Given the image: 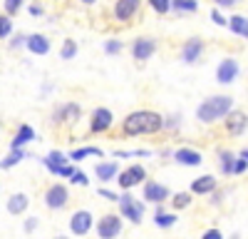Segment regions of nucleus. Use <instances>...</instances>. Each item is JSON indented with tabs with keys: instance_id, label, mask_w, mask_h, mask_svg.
I'll return each mask as SVG.
<instances>
[{
	"instance_id": "nucleus-36",
	"label": "nucleus",
	"mask_w": 248,
	"mask_h": 239,
	"mask_svg": "<svg viewBox=\"0 0 248 239\" xmlns=\"http://www.w3.org/2000/svg\"><path fill=\"white\" fill-rule=\"evenodd\" d=\"M211 20H214V23H218V25H226V20H223V15H221L218 10H214V13H211Z\"/></svg>"
},
{
	"instance_id": "nucleus-2",
	"label": "nucleus",
	"mask_w": 248,
	"mask_h": 239,
	"mask_svg": "<svg viewBox=\"0 0 248 239\" xmlns=\"http://www.w3.org/2000/svg\"><path fill=\"white\" fill-rule=\"evenodd\" d=\"M231 97H223V95H216V97H209L206 102L199 107V120H203V122H214V120L223 117V115H229L231 110Z\"/></svg>"
},
{
	"instance_id": "nucleus-24",
	"label": "nucleus",
	"mask_w": 248,
	"mask_h": 239,
	"mask_svg": "<svg viewBox=\"0 0 248 239\" xmlns=\"http://www.w3.org/2000/svg\"><path fill=\"white\" fill-rule=\"evenodd\" d=\"M174 222H176V217H174V214H164V212L156 214V224H159V227H171Z\"/></svg>"
},
{
	"instance_id": "nucleus-26",
	"label": "nucleus",
	"mask_w": 248,
	"mask_h": 239,
	"mask_svg": "<svg viewBox=\"0 0 248 239\" xmlns=\"http://www.w3.org/2000/svg\"><path fill=\"white\" fill-rule=\"evenodd\" d=\"M87 154H102L97 147H85V150H75L72 152V159H82V157H87Z\"/></svg>"
},
{
	"instance_id": "nucleus-17",
	"label": "nucleus",
	"mask_w": 248,
	"mask_h": 239,
	"mask_svg": "<svg viewBox=\"0 0 248 239\" xmlns=\"http://www.w3.org/2000/svg\"><path fill=\"white\" fill-rule=\"evenodd\" d=\"M152 52H154V43H152V40L139 37L137 43H134V57H137V60H147Z\"/></svg>"
},
{
	"instance_id": "nucleus-40",
	"label": "nucleus",
	"mask_w": 248,
	"mask_h": 239,
	"mask_svg": "<svg viewBox=\"0 0 248 239\" xmlns=\"http://www.w3.org/2000/svg\"><path fill=\"white\" fill-rule=\"evenodd\" d=\"M55 239H67V237H55Z\"/></svg>"
},
{
	"instance_id": "nucleus-38",
	"label": "nucleus",
	"mask_w": 248,
	"mask_h": 239,
	"mask_svg": "<svg viewBox=\"0 0 248 239\" xmlns=\"http://www.w3.org/2000/svg\"><path fill=\"white\" fill-rule=\"evenodd\" d=\"M35 224H37V219H30V222H28V232H32V229H35Z\"/></svg>"
},
{
	"instance_id": "nucleus-27",
	"label": "nucleus",
	"mask_w": 248,
	"mask_h": 239,
	"mask_svg": "<svg viewBox=\"0 0 248 239\" xmlns=\"http://www.w3.org/2000/svg\"><path fill=\"white\" fill-rule=\"evenodd\" d=\"M171 5H176L179 10H189V13H194L199 3H194V0H176V3H171Z\"/></svg>"
},
{
	"instance_id": "nucleus-9",
	"label": "nucleus",
	"mask_w": 248,
	"mask_h": 239,
	"mask_svg": "<svg viewBox=\"0 0 248 239\" xmlns=\"http://www.w3.org/2000/svg\"><path fill=\"white\" fill-rule=\"evenodd\" d=\"M112 127V112L105 110V107H99L92 112V132H105Z\"/></svg>"
},
{
	"instance_id": "nucleus-18",
	"label": "nucleus",
	"mask_w": 248,
	"mask_h": 239,
	"mask_svg": "<svg viewBox=\"0 0 248 239\" xmlns=\"http://www.w3.org/2000/svg\"><path fill=\"white\" fill-rule=\"evenodd\" d=\"M25 207H28V197H25L23 192H17V194H13V197L8 199V212H10V214L25 212Z\"/></svg>"
},
{
	"instance_id": "nucleus-33",
	"label": "nucleus",
	"mask_w": 248,
	"mask_h": 239,
	"mask_svg": "<svg viewBox=\"0 0 248 239\" xmlns=\"http://www.w3.org/2000/svg\"><path fill=\"white\" fill-rule=\"evenodd\" d=\"M105 50H107V52H112V55H114V52H119V43H117V40H109V43H107V45H105Z\"/></svg>"
},
{
	"instance_id": "nucleus-31",
	"label": "nucleus",
	"mask_w": 248,
	"mask_h": 239,
	"mask_svg": "<svg viewBox=\"0 0 248 239\" xmlns=\"http://www.w3.org/2000/svg\"><path fill=\"white\" fill-rule=\"evenodd\" d=\"M246 170H248V162H246L243 157H238L236 162H233V170L231 172H246Z\"/></svg>"
},
{
	"instance_id": "nucleus-1",
	"label": "nucleus",
	"mask_w": 248,
	"mask_h": 239,
	"mask_svg": "<svg viewBox=\"0 0 248 239\" xmlns=\"http://www.w3.org/2000/svg\"><path fill=\"white\" fill-rule=\"evenodd\" d=\"M161 125H164L161 115L152 110H139L124 120V135H152V132H159Z\"/></svg>"
},
{
	"instance_id": "nucleus-35",
	"label": "nucleus",
	"mask_w": 248,
	"mask_h": 239,
	"mask_svg": "<svg viewBox=\"0 0 248 239\" xmlns=\"http://www.w3.org/2000/svg\"><path fill=\"white\" fill-rule=\"evenodd\" d=\"M20 5H23V3H20V0H8V3H5V8H8V13H15Z\"/></svg>"
},
{
	"instance_id": "nucleus-39",
	"label": "nucleus",
	"mask_w": 248,
	"mask_h": 239,
	"mask_svg": "<svg viewBox=\"0 0 248 239\" xmlns=\"http://www.w3.org/2000/svg\"><path fill=\"white\" fill-rule=\"evenodd\" d=\"M243 159H246V162H248V150H243V154H241Z\"/></svg>"
},
{
	"instance_id": "nucleus-34",
	"label": "nucleus",
	"mask_w": 248,
	"mask_h": 239,
	"mask_svg": "<svg viewBox=\"0 0 248 239\" xmlns=\"http://www.w3.org/2000/svg\"><path fill=\"white\" fill-rule=\"evenodd\" d=\"M201 239H223V237H221V232H218V229H209Z\"/></svg>"
},
{
	"instance_id": "nucleus-19",
	"label": "nucleus",
	"mask_w": 248,
	"mask_h": 239,
	"mask_svg": "<svg viewBox=\"0 0 248 239\" xmlns=\"http://www.w3.org/2000/svg\"><path fill=\"white\" fill-rule=\"evenodd\" d=\"M226 25H229L233 33H238V35H243V37H248V20L243 17V15H233L231 20H229V23H226Z\"/></svg>"
},
{
	"instance_id": "nucleus-4",
	"label": "nucleus",
	"mask_w": 248,
	"mask_h": 239,
	"mask_svg": "<svg viewBox=\"0 0 248 239\" xmlns=\"http://www.w3.org/2000/svg\"><path fill=\"white\" fill-rule=\"evenodd\" d=\"M119 229H122V219H119L117 214L102 217V222H99V227H97V232H99L102 239H114V237L119 234Z\"/></svg>"
},
{
	"instance_id": "nucleus-12",
	"label": "nucleus",
	"mask_w": 248,
	"mask_h": 239,
	"mask_svg": "<svg viewBox=\"0 0 248 239\" xmlns=\"http://www.w3.org/2000/svg\"><path fill=\"white\" fill-rule=\"evenodd\" d=\"M25 43H28V50L35 52V55H45V52H50V43H47V37H45V35H30Z\"/></svg>"
},
{
	"instance_id": "nucleus-25",
	"label": "nucleus",
	"mask_w": 248,
	"mask_h": 239,
	"mask_svg": "<svg viewBox=\"0 0 248 239\" xmlns=\"http://www.w3.org/2000/svg\"><path fill=\"white\" fill-rule=\"evenodd\" d=\"M191 205V194H176L174 197V207L176 209H184V207H189Z\"/></svg>"
},
{
	"instance_id": "nucleus-32",
	"label": "nucleus",
	"mask_w": 248,
	"mask_h": 239,
	"mask_svg": "<svg viewBox=\"0 0 248 239\" xmlns=\"http://www.w3.org/2000/svg\"><path fill=\"white\" fill-rule=\"evenodd\" d=\"M72 182H75V185H87V174L75 172V174H72Z\"/></svg>"
},
{
	"instance_id": "nucleus-29",
	"label": "nucleus",
	"mask_w": 248,
	"mask_h": 239,
	"mask_svg": "<svg viewBox=\"0 0 248 239\" xmlns=\"http://www.w3.org/2000/svg\"><path fill=\"white\" fill-rule=\"evenodd\" d=\"M156 13H167L169 8H171V3H167V0H152V3H149Z\"/></svg>"
},
{
	"instance_id": "nucleus-21",
	"label": "nucleus",
	"mask_w": 248,
	"mask_h": 239,
	"mask_svg": "<svg viewBox=\"0 0 248 239\" xmlns=\"http://www.w3.org/2000/svg\"><path fill=\"white\" fill-rule=\"evenodd\" d=\"M23 157H25V154L20 152V150H13V152H10V154H8V157L3 159V162H0V167H3V170H8V167H13L15 162H20V159H23Z\"/></svg>"
},
{
	"instance_id": "nucleus-8",
	"label": "nucleus",
	"mask_w": 248,
	"mask_h": 239,
	"mask_svg": "<svg viewBox=\"0 0 248 239\" xmlns=\"http://www.w3.org/2000/svg\"><path fill=\"white\" fill-rule=\"evenodd\" d=\"M248 125V115L236 110V112H229V120H226V130H229V135H241Z\"/></svg>"
},
{
	"instance_id": "nucleus-23",
	"label": "nucleus",
	"mask_w": 248,
	"mask_h": 239,
	"mask_svg": "<svg viewBox=\"0 0 248 239\" xmlns=\"http://www.w3.org/2000/svg\"><path fill=\"white\" fill-rule=\"evenodd\" d=\"M221 170H223V174H231V170H233L231 152H221Z\"/></svg>"
},
{
	"instance_id": "nucleus-20",
	"label": "nucleus",
	"mask_w": 248,
	"mask_h": 239,
	"mask_svg": "<svg viewBox=\"0 0 248 239\" xmlns=\"http://www.w3.org/2000/svg\"><path fill=\"white\" fill-rule=\"evenodd\" d=\"M32 135H35V132H32V127L23 125V127H20V132H17V137L13 139V145H10V147H13V150H20V147H23L25 142H30V139H32Z\"/></svg>"
},
{
	"instance_id": "nucleus-11",
	"label": "nucleus",
	"mask_w": 248,
	"mask_h": 239,
	"mask_svg": "<svg viewBox=\"0 0 248 239\" xmlns=\"http://www.w3.org/2000/svg\"><path fill=\"white\" fill-rule=\"evenodd\" d=\"M238 75V65H236V60H223V63L218 65V72H216V77H218V83H231V80Z\"/></svg>"
},
{
	"instance_id": "nucleus-7",
	"label": "nucleus",
	"mask_w": 248,
	"mask_h": 239,
	"mask_svg": "<svg viewBox=\"0 0 248 239\" xmlns=\"http://www.w3.org/2000/svg\"><path fill=\"white\" fill-rule=\"evenodd\" d=\"M70 227H72V232H75V234H87V232H90V227H92V214H90V212H85V209L75 212V214H72V219H70Z\"/></svg>"
},
{
	"instance_id": "nucleus-30",
	"label": "nucleus",
	"mask_w": 248,
	"mask_h": 239,
	"mask_svg": "<svg viewBox=\"0 0 248 239\" xmlns=\"http://www.w3.org/2000/svg\"><path fill=\"white\" fill-rule=\"evenodd\" d=\"M75 52H77V45L72 43V40H67L65 48H62V57H75Z\"/></svg>"
},
{
	"instance_id": "nucleus-6",
	"label": "nucleus",
	"mask_w": 248,
	"mask_h": 239,
	"mask_svg": "<svg viewBox=\"0 0 248 239\" xmlns=\"http://www.w3.org/2000/svg\"><path fill=\"white\" fill-rule=\"evenodd\" d=\"M45 202H47L50 209L65 207V202H67V189H65V185H52V187L47 189V194H45Z\"/></svg>"
},
{
	"instance_id": "nucleus-37",
	"label": "nucleus",
	"mask_w": 248,
	"mask_h": 239,
	"mask_svg": "<svg viewBox=\"0 0 248 239\" xmlns=\"http://www.w3.org/2000/svg\"><path fill=\"white\" fill-rule=\"evenodd\" d=\"M99 194H102V197H107V199H117V194L109 192V189H99Z\"/></svg>"
},
{
	"instance_id": "nucleus-22",
	"label": "nucleus",
	"mask_w": 248,
	"mask_h": 239,
	"mask_svg": "<svg viewBox=\"0 0 248 239\" xmlns=\"http://www.w3.org/2000/svg\"><path fill=\"white\" fill-rule=\"evenodd\" d=\"M114 172H117V165H97L99 179H109V177H114Z\"/></svg>"
},
{
	"instance_id": "nucleus-28",
	"label": "nucleus",
	"mask_w": 248,
	"mask_h": 239,
	"mask_svg": "<svg viewBox=\"0 0 248 239\" xmlns=\"http://www.w3.org/2000/svg\"><path fill=\"white\" fill-rule=\"evenodd\" d=\"M10 30H13V25H10V17H5V15H0V37H5V35H10Z\"/></svg>"
},
{
	"instance_id": "nucleus-15",
	"label": "nucleus",
	"mask_w": 248,
	"mask_h": 239,
	"mask_svg": "<svg viewBox=\"0 0 248 239\" xmlns=\"http://www.w3.org/2000/svg\"><path fill=\"white\" fill-rule=\"evenodd\" d=\"M214 187H216V179H214L211 174H206V177H199V179H194L191 192H196V194H203V192H214Z\"/></svg>"
},
{
	"instance_id": "nucleus-3",
	"label": "nucleus",
	"mask_w": 248,
	"mask_h": 239,
	"mask_svg": "<svg viewBox=\"0 0 248 239\" xmlns=\"http://www.w3.org/2000/svg\"><path fill=\"white\" fill-rule=\"evenodd\" d=\"M119 207H122V214L127 217V219H132L134 224H139V222H141V212H144V205H139L134 197L124 194V197L119 199Z\"/></svg>"
},
{
	"instance_id": "nucleus-5",
	"label": "nucleus",
	"mask_w": 248,
	"mask_h": 239,
	"mask_svg": "<svg viewBox=\"0 0 248 239\" xmlns=\"http://www.w3.org/2000/svg\"><path fill=\"white\" fill-rule=\"evenodd\" d=\"M139 182H144V167H141V165H134V167L124 170V172L119 174L122 189H129V187H134V185H139Z\"/></svg>"
},
{
	"instance_id": "nucleus-10",
	"label": "nucleus",
	"mask_w": 248,
	"mask_h": 239,
	"mask_svg": "<svg viewBox=\"0 0 248 239\" xmlns=\"http://www.w3.org/2000/svg\"><path fill=\"white\" fill-rule=\"evenodd\" d=\"M167 197H169V189L164 185H159V182L144 185V199H147V202H164Z\"/></svg>"
},
{
	"instance_id": "nucleus-14",
	"label": "nucleus",
	"mask_w": 248,
	"mask_h": 239,
	"mask_svg": "<svg viewBox=\"0 0 248 239\" xmlns=\"http://www.w3.org/2000/svg\"><path fill=\"white\" fill-rule=\"evenodd\" d=\"M174 157H176V162H181V165H189V167L201 165V154H199V152H194V150H179Z\"/></svg>"
},
{
	"instance_id": "nucleus-13",
	"label": "nucleus",
	"mask_w": 248,
	"mask_h": 239,
	"mask_svg": "<svg viewBox=\"0 0 248 239\" xmlns=\"http://www.w3.org/2000/svg\"><path fill=\"white\" fill-rule=\"evenodd\" d=\"M201 40L199 37H191L189 43L184 45V63H194V60L199 57V52H201Z\"/></svg>"
},
{
	"instance_id": "nucleus-16",
	"label": "nucleus",
	"mask_w": 248,
	"mask_h": 239,
	"mask_svg": "<svg viewBox=\"0 0 248 239\" xmlns=\"http://www.w3.org/2000/svg\"><path fill=\"white\" fill-rule=\"evenodd\" d=\"M134 10H137L134 0H119L117 8H114V15H117L119 20H129V17L134 15Z\"/></svg>"
}]
</instances>
